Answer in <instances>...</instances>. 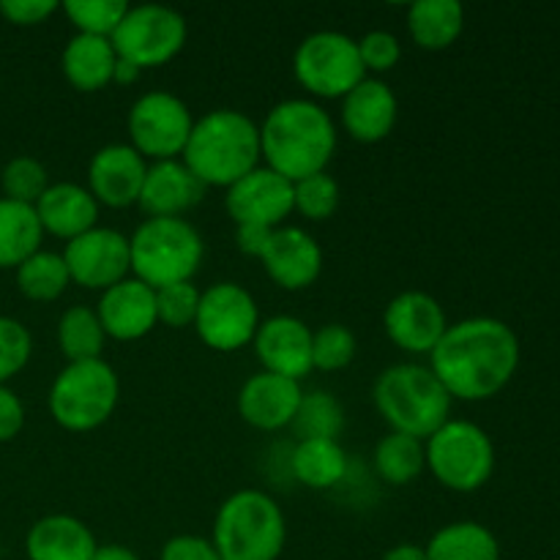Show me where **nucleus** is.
<instances>
[{
  "label": "nucleus",
  "mask_w": 560,
  "mask_h": 560,
  "mask_svg": "<svg viewBox=\"0 0 560 560\" xmlns=\"http://www.w3.org/2000/svg\"><path fill=\"white\" fill-rule=\"evenodd\" d=\"M520 366V339L498 317H468L446 328L430 353V370L452 399L485 402L512 383Z\"/></svg>",
  "instance_id": "obj_1"
},
{
  "label": "nucleus",
  "mask_w": 560,
  "mask_h": 560,
  "mask_svg": "<svg viewBox=\"0 0 560 560\" xmlns=\"http://www.w3.org/2000/svg\"><path fill=\"white\" fill-rule=\"evenodd\" d=\"M337 153V126L312 98H284L260 124V156L288 180L326 173Z\"/></svg>",
  "instance_id": "obj_2"
},
{
  "label": "nucleus",
  "mask_w": 560,
  "mask_h": 560,
  "mask_svg": "<svg viewBox=\"0 0 560 560\" xmlns=\"http://www.w3.org/2000/svg\"><path fill=\"white\" fill-rule=\"evenodd\" d=\"M260 126L241 109H213L195 118L180 162L206 189H230L235 180L260 167Z\"/></svg>",
  "instance_id": "obj_3"
},
{
  "label": "nucleus",
  "mask_w": 560,
  "mask_h": 560,
  "mask_svg": "<svg viewBox=\"0 0 560 560\" xmlns=\"http://www.w3.org/2000/svg\"><path fill=\"white\" fill-rule=\"evenodd\" d=\"M372 399L392 432L427 441L452 419V402L435 372L424 364H394L377 375Z\"/></svg>",
  "instance_id": "obj_4"
},
{
  "label": "nucleus",
  "mask_w": 560,
  "mask_h": 560,
  "mask_svg": "<svg viewBox=\"0 0 560 560\" xmlns=\"http://www.w3.org/2000/svg\"><path fill=\"white\" fill-rule=\"evenodd\" d=\"M211 541L222 560H277L288 541L282 506L252 487L233 492L219 506Z\"/></svg>",
  "instance_id": "obj_5"
},
{
  "label": "nucleus",
  "mask_w": 560,
  "mask_h": 560,
  "mask_svg": "<svg viewBox=\"0 0 560 560\" xmlns=\"http://www.w3.org/2000/svg\"><path fill=\"white\" fill-rule=\"evenodd\" d=\"M129 257L131 277L159 290L191 282L206 257V244L186 219H145L129 235Z\"/></svg>",
  "instance_id": "obj_6"
},
{
  "label": "nucleus",
  "mask_w": 560,
  "mask_h": 560,
  "mask_svg": "<svg viewBox=\"0 0 560 560\" xmlns=\"http://www.w3.org/2000/svg\"><path fill=\"white\" fill-rule=\"evenodd\" d=\"M120 399L118 372L104 359L69 361L49 386V416L66 432H93L113 419Z\"/></svg>",
  "instance_id": "obj_7"
},
{
  "label": "nucleus",
  "mask_w": 560,
  "mask_h": 560,
  "mask_svg": "<svg viewBox=\"0 0 560 560\" xmlns=\"http://www.w3.org/2000/svg\"><path fill=\"white\" fill-rule=\"evenodd\" d=\"M427 470L452 492H476L495 474L492 438L474 421L448 419L424 441Z\"/></svg>",
  "instance_id": "obj_8"
},
{
  "label": "nucleus",
  "mask_w": 560,
  "mask_h": 560,
  "mask_svg": "<svg viewBox=\"0 0 560 560\" xmlns=\"http://www.w3.org/2000/svg\"><path fill=\"white\" fill-rule=\"evenodd\" d=\"M293 74L299 85L315 98L342 102L364 80L366 71L355 38L339 31H317L295 47Z\"/></svg>",
  "instance_id": "obj_9"
},
{
  "label": "nucleus",
  "mask_w": 560,
  "mask_h": 560,
  "mask_svg": "<svg viewBox=\"0 0 560 560\" xmlns=\"http://www.w3.org/2000/svg\"><path fill=\"white\" fill-rule=\"evenodd\" d=\"M186 38H189V25L180 11L162 3H142L129 5L109 42L118 58L145 71L170 63L184 49Z\"/></svg>",
  "instance_id": "obj_10"
},
{
  "label": "nucleus",
  "mask_w": 560,
  "mask_h": 560,
  "mask_svg": "<svg viewBox=\"0 0 560 560\" xmlns=\"http://www.w3.org/2000/svg\"><path fill=\"white\" fill-rule=\"evenodd\" d=\"M195 115L186 107L184 98L167 91H148L131 104L126 129H129V145L151 162H167L180 159L186 142H189Z\"/></svg>",
  "instance_id": "obj_11"
},
{
  "label": "nucleus",
  "mask_w": 560,
  "mask_h": 560,
  "mask_svg": "<svg viewBox=\"0 0 560 560\" xmlns=\"http://www.w3.org/2000/svg\"><path fill=\"white\" fill-rule=\"evenodd\" d=\"M255 295L235 282H217L200 293L195 331L202 345L219 353L246 348L260 328Z\"/></svg>",
  "instance_id": "obj_12"
},
{
  "label": "nucleus",
  "mask_w": 560,
  "mask_h": 560,
  "mask_svg": "<svg viewBox=\"0 0 560 560\" xmlns=\"http://www.w3.org/2000/svg\"><path fill=\"white\" fill-rule=\"evenodd\" d=\"M63 262L74 284L107 290L131 277L129 238L115 228H93L66 244Z\"/></svg>",
  "instance_id": "obj_13"
},
{
  "label": "nucleus",
  "mask_w": 560,
  "mask_h": 560,
  "mask_svg": "<svg viewBox=\"0 0 560 560\" xmlns=\"http://www.w3.org/2000/svg\"><path fill=\"white\" fill-rule=\"evenodd\" d=\"M224 208L238 224L277 230L293 211V180L282 178L271 167L260 164L244 178L224 189Z\"/></svg>",
  "instance_id": "obj_14"
},
{
  "label": "nucleus",
  "mask_w": 560,
  "mask_h": 560,
  "mask_svg": "<svg viewBox=\"0 0 560 560\" xmlns=\"http://www.w3.org/2000/svg\"><path fill=\"white\" fill-rule=\"evenodd\" d=\"M386 337L410 355H430L446 334L448 320L441 301L421 290H408L388 301L383 312Z\"/></svg>",
  "instance_id": "obj_15"
},
{
  "label": "nucleus",
  "mask_w": 560,
  "mask_h": 560,
  "mask_svg": "<svg viewBox=\"0 0 560 560\" xmlns=\"http://www.w3.org/2000/svg\"><path fill=\"white\" fill-rule=\"evenodd\" d=\"M145 173L148 162L129 142H113L93 153L88 164V191L104 208H131L140 200Z\"/></svg>",
  "instance_id": "obj_16"
},
{
  "label": "nucleus",
  "mask_w": 560,
  "mask_h": 560,
  "mask_svg": "<svg viewBox=\"0 0 560 560\" xmlns=\"http://www.w3.org/2000/svg\"><path fill=\"white\" fill-rule=\"evenodd\" d=\"M262 372L301 383L312 366V328L293 315H277L260 323L252 339Z\"/></svg>",
  "instance_id": "obj_17"
},
{
  "label": "nucleus",
  "mask_w": 560,
  "mask_h": 560,
  "mask_svg": "<svg viewBox=\"0 0 560 560\" xmlns=\"http://www.w3.org/2000/svg\"><path fill=\"white\" fill-rule=\"evenodd\" d=\"M260 260L273 284L290 290V293L312 288L323 273L320 244L315 241V235L293 228V224H282L273 230Z\"/></svg>",
  "instance_id": "obj_18"
},
{
  "label": "nucleus",
  "mask_w": 560,
  "mask_h": 560,
  "mask_svg": "<svg viewBox=\"0 0 560 560\" xmlns=\"http://www.w3.org/2000/svg\"><path fill=\"white\" fill-rule=\"evenodd\" d=\"M96 315L102 320L107 339L118 342H137L156 328V290L135 277L113 284L102 293L96 304Z\"/></svg>",
  "instance_id": "obj_19"
},
{
  "label": "nucleus",
  "mask_w": 560,
  "mask_h": 560,
  "mask_svg": "<svg viewBox=\"0 0 560 560\" xmlns=\"http://www.w3.org/2000/svg\"><path fill=\"white\" fill-rule=\"evenodd\" d=\"M206 197V186L180 159L148 164L145 180L137 206L148 213V219H184L189 208L200 206Z\"/></svg>",
  "instance_id": "obj_20"
},
{
  "label": "nucleus",
  "mask_w": 560,
  "mask_h": 560,
  "mask_svg": "<svg viewBox=\"0 0 560 560\" xmlns=\"http://www.w3.org/2000/svg\"><path fill=\"white\" fill-rule=\"evenodd\" d=\"M304 392L301 383L288 377L257 372L241 386L238 416L260 432H279L293 424Z\"/></svg>",
  "instance_id": "obj_21"
},
{
  "label": "nucleus",
  "mask_w": 560,
  "mask_h": 560,
  "mask_svg": "<svg viewBox=\"0 0 560 560\" xmlns=\"http://www.w3.org/2000/svg\"><path fill=\"white\" fill-rule=\"evenodd\" d=\"M345 131L355 142L375 145L394 131L399 118V102L392 88L377 77H364L348 96L342 98L339 109Z\"/></svg>",
  "instance_id": "obj_22"
},
{
  "label": "nucleus",
  "mask_w": 560,
  "mask_h": 560,
  "mask_svg": "<svg viewBox=\"0 0 560 560\" xmlns=\"http://www.w3.org/2000/svg\"><path fill=\"white\" fill-rule=\"evenodd\" d=\"M33 208H36V217L42 222L44 233L63 238L66 244L77 238V235L96 228L98 211H102V206L93 200L88 186L71 184V180L49 184V189L38 197Z\"/></svg>",
  "instance_id": "obj_23"
},
{
  "label": "nucleus",
  "mask_w": 560,
  "mask_h": 560,
  "mask_svg": "<svg viewBox=\"0 0 560 560\" xmlns=\"http://www.w3.org/2000/svg\"><path fill=\"white\" fill-rule=\"evenodd\" d=\"M96 547L93 530L71 514H47L25 536L27 560H93Z\"/></svg>",
  "instance_id": "obj_24"
},
{
  "label": "nucleus",
  "mask_w": 560,
  "mask_h": 560,
  "mask_svg": "<svg viewBox=\"0 0 560 560\" xmlns=\"http://www.w3.org/2000/svg\"><path fill=\"white\" fill-rule=\"evenodd\" d=\"M115 66H118V52L113 42L102 36L74 33L60 55L66 82L80 93H96L113 85Z\"/></svg>",
  "instance_id": "obj_25"
},
{
  "label": "nucleus",
  "mask_w": 560,
  "mask_h": 560,
  "mask_svg": "<svg viewBox=\"0 0 560 560\" xmlns=\"http://www.w3.org/2000/svg\"><path fill=\"white\" fill-rule=\"evenodd\" d=\"M465 27V9L457 0H416L408 9V33L427 52L448 49Z\"/></svg>",
  "instance_id": "obj_26"
},
{
  "label": "nucleus",
  "mask_w": 560,
  "mask_h": 560,
  "mask_svg": "<svg viewBox=\"0 0 560 560\" xmlns=\"http://www.w3.org/2000/svg\"><path fill=\"white\" fill-rule=\"evenodd\" d=\"M290 474L310 490H334L348 476V454L339 441H299L290 452Z\"/></svg>",
  "instance_id": "obj_27"
},
{
  "label": "nucleus",
  "mask_w": 560,
  "mask_h": 560,
  "mask_svg": "<svg viewBox=\"0 0 560 560\" xmlns=\"http://www.w3.org/2000/svg\"><path fill=\"white\" fill-rule=\"evenodd\" d=\"M427 560H501L498 536L487 525L463 523L443 525L427 541Z\"/></svg>",
  "instance_id": "obj_28"
},
{
  "label": "nucleus",
  "mask_w": 560,
  "mask_h": 560,
  "mask_svg": "<svg viewBox=\"0 0 560 560\" xmlns=\"http://www.w3.org/2000/svg\"><path fill=\"white\" fill-rule=\"evenodd\" d=\"M44 230L36 208L0 197V268H20L42 249Z\"/></svg>",
  "instance_id": "obj_29"
},
{
  "label": "nucleus",
  "mask_w": 560,
  "mask_h": 560,
  "mask_svg": "<svg viewBox=\"0 0 560 560\" xmlns=\"http://www.w3.org/2000/svg\"><path fill=\"white\" fill-rule=\"evenodd\" d=\"M375 463L381 481L392 487H408L424 474L427 457H424V441L419 438L402 435V432H388L381 438L375 446Z\"/></svg>",
  "instance_id": "obj_30"
},
{
  "label": "nucleus",
  "mask_w": 560,
  "mask_h": 560,
  "mask_svg": "<svg viewBox=\"0 0 560 560\" xmlns=\"http://www.w3.org/2000/svg\"><path fill=\"white\" fill-rule=\"evenodd\" d=\"M69 284V268H66L63 255H58V252L38 249L36 255H31L16 268V288H20V293L25 299L38 301V304L60 299Z\"/></svg>",
  "instance_id": "obj_31"
},
{
  "label": "nucleus",
  "mask_w": 560,
  "mask_h": 560,
  "mask_svg": "<svg viewBox=\"0 0 560 560\" xmlns=\"http://www.w3.org/2000/svg\"><path fill=\"white\" fill-rule=\"evenodd\" d=\"M104 342H107V334H104L96 310L71 306V310H66L60 315L58 345L69 361L102 359Z\"/></svg>",
  "instance_id": "obj_32"
},
{
  "label": "nucleus",
  "mask_w": 560,
  "mask_h": 560,
  "mask_svg": "<svg viewBox=\"0 0 560 560\" xmlns=\"http://www.w3.org/2000/svg\"><path fill=\"white\" fill-rule=\"evenodd\" d=\"M290 430L299 441H337L345 430L342 402L328 392H304Z\"/></svg>",
  "instance_id": "obj_33"
},
{
  "label": "nucleus",
  "mask_w": 560,
  "mask_h": 560,
  "mask_svg": "<svg viewBox=\"0 0 560 560\" xmlns=\"http://www.w3.org/2000/svg\"><path fill=\"white\" fill-rule=\"evenodd\" d=\"M60 9L77 33L109 38L129 11V3L126 0H66Z\"/></svg>",
  "instance_id": "obj_34"
},
{
  "label": "nucleus",
  "mask_w": 560,
  "mask_h": 560,
  "mask_svg": "<svg viewBox=\"0 0 560 560\" xmlns=\"http://www.w3.org/2000/svg\"><path fill=\"white\" fill-rule=\"evenodd\" d=\"M339 200H342V191H339L337 178L328 173L310 175L293 184V211L310 222L331 219L339 211Z\"/></svg>",
  "instance_id": "obj_35"
},
{
  "label": "nucleus",
  "mask_w": 560,
  "mask_h": 560,
  "mask_svg": "<svg viewBox=\"0 0 560 560\" xmlns=\"http://www.w3.org/2000/svg\"><path fill=\"white\" fill-rule=\"evenodd\" d=\"M355 350V334L342 323H328L312 331V366L323 372H339L345 366L353 364Z\"/></svg>",
  "instance_id": "obj_36"
},
{
  "label": "nucleus",
  "mask_w": 560,
  "mask_h": 560,
  "mask_svg": "<svg viewBox=\"0 0 560 560\" xmlns=\"http://www.w3.org/2000/svg\"><path fill=\"white\" fill-rule=\"evenodd\" d=\"M5 200L22 202V206H36L38 197L49 189L47 170L33 156H14L0 173Z\"/></svg>",
  "instance_id": "obj_37"
},
{
  "label": "nucleus",
  "mask_w": 560,
  "mask_h": 560,
  "mask_svg": "<svg viewBox=\"0 0 560 560\" xmlns=\"http://www.w3.org/2000/svg\"><path fill=\"white\" fill-rule=\"evenodd\" d=\"M33 353L31 331L14 317L0 315V386L20 375Z\"/></svg>",
  "instance_id": "obj_38"
},
{
  "label": "nucleus",
  "mask_w": 560,
  "mask_h": 560,
  "mask_svg": "<svg viewBox=\"0 0 560 560\" xmlns=\"http://www.w3.org/2000/svg\"><path fill=\"white\" fill-rule=\"evenodd\" d=\"M197 306H200V290L191 282L167 284V288L156 290V315L159 323H164V326H195Z\"/></svg>",
  "instance_id": "obj_39"
},
{
  "label": "nucleus",
  "mask_w": 560,
  "mask_h": 560,
  "mask_svg": "<svg viewBox=\"0 0 560 560\" xmlns=\"http://www.w3.org/2000/svg\"><path fill=\"white\" fill-rule=\"evenodd\" d=\"M355 44H359V55L361 63H364L366 77H370V71L372 74H386V71H392L394 66L399 63V58H402V44H399V38L388 31H370Z\"/></svg>",
  "instance_id": "obj_40"
},
{
  "label": "nucleus",
  "mask_w": 560,
  "mask_h": 560,
  "mask_svg": "<svg viewBox=\"0 0 560 560\" xmlns=\"http://www.w3.org/2000/svg\"><path fill=\"white\" fill-rule=\"evenodd\" d=\"M58 9L60 3H55V0H3L0 3V16H5L11 25L33 27L47 22Z\"/></svg>",
  "instance_id": "obj_41"
},
{
  "label": "nucleus",
  "mask_w": 560,
  "mask_h": 560,
  "mask_svg": "<svg viewBox=\"0 0 560 560\" xmlns=\"http://www.w3.org/2000/svg\"><path fill=\"white\" fill-rule=\"evenodd\" d=\"M159 560H222V556H219L213 541L206 539V536L180 534L164 541Z\"/></svg>",
  "instance_id": "obj_42"
},
{
  "label": "nucleus",
  "mask_w": 560,
  "mask_h": 560,
  "mask_svg": "<svg viewBox=\"0 0 560 560\" xmlns=\"http://www.w3.org/2000/svg\"><path fill=\"white\" fill-rule=\"evenodd\" d=\"M22 427H25V405L9 386H0V443L14 441Z\"/></svg>",
  "instance_id": "obj_43"
},
{
  "label": "nucleus",
  "mask_w": 560,
  "mask_h": 560,
  "mask_svg": "<svg viewBox=\"0 0 560 560\" xmlns=\"http://www.w3.org/2000/svg\"><path fill=\"white\" fill-rule=\"evenodd\" d=\"M273 230L268 228H255V224H238L235 228V244L244 255L249 257H260L262 249H266L268 238H271Z\"/></svg>",
  "instance_id": "obj_44"
},
{
  "label": "nucleus",
  "mask_w": 560,
  "mask_h": 560,
  "mask_svg": "<svg viewBox=\"0 0 560 560\" xmlns=\"http://www.w3.org/2000/svg\"><path fill=\"white\" fill-rule=\"evenodd\" d=\"M93 560H140V556L124 545H98Z\"/></svg>",
  "instance_id": "obj_45"
},
{
  "label": "nucleus",
  "mask_w": 560,
  "mask_h": 560,
  "mask_svg": "<svg viewBox=\"0 0 560 560\" xmlns=\"http://www.w3.org/2000/svg\"><path fill=\"white\" fill-rule=\"evenodd\" d=\"M381 560H427V550L419 545H397L383 552Z\"/></svg>",
  "instance_id": "obj_46"
},
{
  "label": "nucleus",
  "mask_w": 560,
  "mask_h": 560,
  "mask_svg": "<svg viewBox=\"0 0 560 560\" xmlns=\"http://www.w3.org/2000/svg\"><path fill=\"white\" fill-rule=\"evenodd\" d=\"M140 74H142V69H137V66L129 63V60L118 58V66H115V80L113 82H126V85H129V82L140 80Z\"/></svg>",
  "instance_id": "obj_47"
}]
</instances>
